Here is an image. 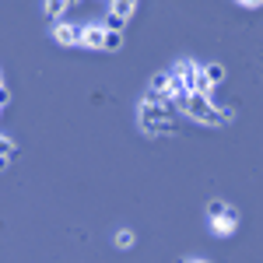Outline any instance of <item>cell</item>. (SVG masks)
<instances>
[{
    "mask_svg": "<svg viewBox=\"0 0 263 263\" xmlns=\"http://www.w3.org/2000/svg\"><path fill=\"white\" fill-rule=\"evenodd\" d=\"M182 116H190V120L203 123V126H224V123L235 120V109H224V105H218L214 99H207V95H186V99L179 102Z\"/></svg>",
    "mask_w": 263,
    "mask_h": 263,
    "instance_id": "6da1fadb",
    "label": "cell"
},
{
    "mask_svg": "<svg viewBox=\"0 0 263 263\" xmlns=\"http://www.w3.org/2000/svg\"><path fill=\"white\" fill-rule=\"evenodd\" d=\"M137 120H141V126L151 137H158V134H168L176 126V112H172V105H147V102H141Z\"/></svg>",
    "mask_w": 263,
    "mask_h": 263,
    "instance_id": "7a4b0ae2",
    "label": "cell"
},
{
    "mask_svg": "<svg viewBox=\"0 0 263 263\" xmlns=\"http://www.w3.org/2000/svg\"><path fill=\"white\" fill-rule=\"evenodd\" d=\"M81 32H84V25H78V21H57L53 25V42L63 46V49H78L81 46Z\"/></svg>",
    "mask_w": 263,
    "mask_h": 263,
    "instance_id": "3957f363",
    "label": "cell"
},
{
    "mask_svg": "<svg viewBox=\"0 0 263 263\" xmlns=\"http://www.w3.org/2000/svg\"><path fill=\"white\" fill-rule=\"evenodd\" d=\"M144 102H147V105H176L172 95H168V70H162V74L151 78L147 91H144Z\"/></svg>",
    "mask_w": 263,
    "mask_h": 263,
    "instance_id": "277c9868",
    "label": "cell"
},
{
    "mask_svg": "<svg viewBox=\"0 0 263 263\" xmlns=\"http://www.w3.org/2000/svg\"><path fill=\"white\" fill-rule=\"evenodd\" d=\"M239 228V211L235 207H224L218 218H211V232L218 235V239H224V235H232Z\"/></svg>",
    "mask_w": 263,
    "mask_h": 263,
    "instance_id": "5b68a950",
    "label": "cell"
},
{
    "mask_svg": "<svg viewBox=\"0 0 263 263\" xmlns=\"http://www.w3.org/2000/svg\"><path fill=\"white\" fill-rule=\"evenodd\" d=\"M102 39H105V25H84V32H81L84 49H102Z\"/></svg>",
    "mask_w": 263,
    "mask_h": 263,
    "instance_id": "8992f818",
    "label": "cell"
},
{
    "mask_svg": "<svg viewBox=\"0 0 263 263\" xmlns=\"http://www.w3.org/2000/svg\"><path fill=\"white\" fill-rule=\"evenodd\" d=\"M67 11H70V0H42V14L53 21V25H57V21H63V14H67Z\"/></svg>",
    "mask_w": 263,
    "mask_h": 263,
    "instance_id": "52a82bcc",
    "label": "cell"
},
{
    "mask_svg": "<svg viewBox=\"0 0 263 263\" xmlns=\"http://www.w3.org/2000/svg\"><path fill=\"white\" fill-rule=\"evenodd\" d=\"M134 11H137V0H109V14H116L123 21L134 18Z\"/></svg>",
    "mask_w": 263,
    "mask_h": 263,
    "instance_id": "ba28073f",
    "label": "cell"
},
{
    "mask_svg": "<svg viewBox=\"0 0 263 263\" xmlns=\"http://www.w3.org/2000/svg\"><path fill=\"white\" fill-rule=\"evenodd\" d=\"M203 81L211 84V88L224 84V67H221V63H203Z\"/></svg>",
    "mask_w": 263,
    "mask_h": 263,
    "instance_id": "9c48e42d",
    "label": "cell"
},
{
    "mask_svg": "<svg viewBox=\"0 0 263 263\" xmlns=\"http://www.w3.org/2000/svg\"><path fill=\"white\" fill-rule=\"evenodd\" d=\"M123 49V32H109L105 28V39H102V53H116Z\"/></svg>",
    "mask_w": 263,
    "mask_h": 263,
    "instance_id": "30bf717a",
    "label": "cell"
},
{
    "mask_svg": "<svg viewBox=\"0 0 263 263\" xmlns=\"http://www.w3.org/2000/svg\"><path fill=\"white\" fill-rule=\"evenodd\" d=\"M14 155H18V144L11 141V137H4V134H0V158H7V162H11Z\"/></svg>",
    "mask_w": 263,
    "mask_h": 263,
    "instance_id": "8fae6325",
    "label": "cell"
},
{
    "mask_svg": "<svg viewBox=\"0 0 263 263\" xmlns=\"http://www.w3.org/2000/svg\"><path fill=\"white\" fill-rule=\"evenodd\" d=\"M116 249H134V232L130 228H120L116 232Z\"/></svg>",
    "mask_w": 263,
    "mask_h": 263,
    "instance_id": "7c38bea8",
    "label": "cell"
},
{
    "mask_svg": "<svg viewBox=\"0 0 263 263\" xmlns=\"http://www.w3.org/2000/svg\"><path fill=\"white\" fill-rule=\"evenodd\" d=\"M105 28H109V32H123V28H126V21L116 18V14H109V18H105Z\"/></svg>",
    "mask_w": 263,
    "mask_h": 263,
    "instance_id": "4fadbf2b",
    "label": "cell"
},
{
    "mask_svg": "<svg viewBox=\"0 0 263 263\" xmlns=\"http://www.w3.org/2000/svg\"><path fill=\"white\" fill-rule=\"evenodd\" d=\"M224 207H228L224 200H211V203H207V218H218V214H221Z\"/></svg>",
    "mask_w": 263,
    "mask_h": 263,
    "instance_id": "5bb4252c",
    "label": "cell"
},
{
    "mask_svg": "<svg viewBox=\"0 0 263 263\" xmlns=\"http://www.w3.org/2000/svg\"><path fill=\"white\" fill-rule=\"evenodd\" d=\"M7 102H11V91H7V84H0V109H4Z\"/></svg>",
    "mask_w": 263,
    "mask_h": 263,
    "instance_id": "9a60e30c",
    "label": "cell"
},
{
    "mask_svg": "<svg viewBox=\"0 0 263 263\" xmlns=\"http://www.w3.org/2000/svg\"><path fill=\"white\" fill-rule=\"evenodd\" d=\"M239 7H263V0H235Z\"/></svg>",
    "mask_w": 263,
    "mask_h": 263,
    "instance_id": "2e32d148",
    "label": "cell"
},
{
    "mask_svg": "<svg viewBox=\"0 0 263 263\" xmlns=\"http://www.w3.org/2000/svg\"><path fill=\"white\" fill-rule=\"evenodd\" d=\"M179 263H211V260H200V256H186V260H179Z\"/></svg>",
    "mask_w": 263,
    "mask_h": 263,
    "instance_id": "e0dca14e",
    "label": "cell"
},
{
    "mask_svg": "<svg viewBox=\"0 0 263 263\" xmlns=\"http://www.w3.org/2000/svg\"><path fill=\"white\" fill-rule=\"evenodd\" d=\"M4 168H7V158H0V172H4Z\"/></svg>",
    "mask_w": 263,
    "mask_h": 263,
    "instance_id": "ac0fdd59",
    "label": "cell"
},
{
    "mask_svg": "<svg viewBox=\"0 0 263 263\" xmlns=\"http://www.w3.org/2000/svg\"><path fill=\"white\" fill-rule=\"evenodd\" d=\"M0 116H4V109H0Z\"/></svg>",
    "mask_w": 263,
    "mask_h": 263,
    "instance_id": "d6986e66",
    "label": "cell"
},
{
    "mask_svg": "<svg viewBox=\"0 0 263 263\" xmlns=\"http://www.w3.org/2000/svg\"><path fill=\"white\" fill-rule=\"evenodd\" d=\"M0 84H4V78H0Z\"/></svg>",
    "mask_w": 263,
    "mask_h": 263,
    "instance_id": "ffe728a7",
    "label": "cell"
}]
</instances>
